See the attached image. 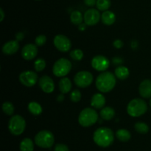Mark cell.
I'll list each match as a JSON object with an SVG mask.
<instances>
[{"label":"cell","instance_id":"cell-35","mask_svg":"<svg viewBox=\"0 0 151 151\" xmlns=\"http://www.w3.org/2000/svg\"><path fill=\"white\" fill-rule=\"evenodd\" d=\"M97 0H83L84 4L88 7H93L94 4H96Z\"/></svg>","mask_w":151,"mask_h":151},{"label":"cell","instance_id":"cell-16","mask_svg":"<svg viewBox=\"0 0 151 151\" xmlns=\"http://www.w3.org/2000/svg\"><path fill=\"white\" fill-rule=\"evenodd\" d=\"M139 94L142 97L147 98L151 97V80L145 79L140 83L139 87Z\"/></svg>","mask_w":151,"mask_h":151},{"label":"cell","instance_id":"cell-6","mask_svg":"<svg viewBox=\"0 0 151 151\" xmlns=\"http://www.w3.org/2000/svg\"><path fill=\"white\" fill-rule=\"evenodd\" d=\"M36 145L42 148H50L55 142L54 135L49 130H41L35 136Z\"/></svg>","mask_w":151,"mask_h":151},{"label":"cell","instance_id":"cell-23","mask_svg":"<svg viewBox=\"0 0 151 151\" xmlns=\"http://www.w3.org/2000/svg\"><path fill=\"white\" fill-rule=\"evenodd\" d=\"M34 144L33 142L29 138H25L20 143L21 151H33Z\"/></svg>","mask_w":151,"mask_h":151},{"label":"cell","instance_id":"cell-20","mask_svg":"<svg viewBox=\"0 0 151 151\" xmlns=\"http://www.w3.org/2000/svg\"><path fill=\"white\" fill-rule=\"evenodd\" d=\"M114 108L111 107H106L103 108L101 111H100V116H101V118L103 119L106 120V121L111 120L114 117Z\"/></svg>","mask_w":151,"mask_h":151},{"label":"cell","instance_id":"cell-32","mask_svg":"<svg viewBox=\"0 0 151 151\" xmlns=\"http://www.w3.org/2000/svg\"><path fill=\"white\" fill-rule=\"evenodd\" d=\"M46 41H47V37L44 35L38 36L35 39V44L38 46V47H41V46L44 45L46 43Z\"/></svg>","mask_w":151,"mask_h":151},{"label":"cell","instance_id":"cell-8","mask_svg":"<svg viewBox=\"0 0 151 151\" xmlns=\"http://www.w3.org/2000/svg\"><path fill=\"white\" fill-rule=\"evenodd\" d=\"M93 76L88 71H80L74 78V81L78 87L85 88L89 86L93 81Z\"/></svg>","mask_w":151,"mask_h":151},{"label":"cell","instance_id":"cell-31","mask_svg":"<svg viewBox=\"0 0 151 151\" xmlns=\"http://www.w3.org/2000/svg\"><path fill=\"white\" fill-rule=\"evenodd\" d=\"M70 99L73 102H78L81 99V93L79 90L75 89L71 93Z\"/></svg>","mask_w":151,"mask_h":151},{"label":"cell","instance_id":"cell-9","mask_svg":"<svg viewBox=\"0 0 151 151\" xmlns=\"http://www.w3.org/2000/svg\"><path fill=\"white\" fill-rule=\"evenodd\" d=\"M54 45L55 46L56 48L60 52L66 53L70 50L71 47H72V43H71L70 39L67 36L62 34H59L55 36L54 40Z\"/></svg>","mask_w":151,"mask_h":151},{"label":"cell","instance_id":"cell-22","mask_svg":"<svg viewBox=\"0 0 151 151\" xmlns=\"http://www.w3.org/2000/svg\"><path fill=\"white\" fill-rule=\"evenodd\" d=\"M116 136L120 142H126L130 140L131 135V133L126 129H119L116 131Z\"/></svg>","mask_w":151,"mask_h":151},{"label":"cell","instance_id":"cell-17","mask_svg":"<svg viewBox=\"0 0 151 151\" xmlns=\"http://www.w3.org/2000/svg\"><path fill=\"white\" fill-rule=\"evenodd\" d=\"M106 105V98L101 93H96L91 99V105L96 109L103 108Z\"/></svg>","mask_w":151,"mask_h":151},{"label":"cell","instance_id":"cell-37","mask_svg":"<svg viewBox=\"0 0 151 151\" xmlns=\"http://www.w3.org/2000/svg\"><path fill=\"white\" fill-rule=\"evenodd\" d=\"M122 59H120V58H118V57H114L113 59V62L115 64V65H119V64H122Z\"/></svg>","mask_w":151,"mask_h":151},{"label":"cell","instance_id":"cell-12","mask_svg":"<svg viewBox=\"0 0 151 151\" xmlns=\"http://www.w3.org/2000/svg\"><path fill=\"white\" fill-rule=\"evenodd\" d=\"M110 62L103 56H96L91 60V66L97 71H105L109 68Z\"/></svg>","mask_w":151,"mask_h":151},{"label":"cell","instance_id":"cell-11","mask_svg":"<svg viewBox=\"0 0 151 151\" xmlns=\"http://www.w3.org/2000/svg\"><path fill=\"white\" fill-rule=\"evenodd\" d=\"M100 18L101 16H100L99 10L94 8L88 9V10L86 11L83 16L85 24H86L88 26H93V25H97L100 22Z\"/></svg>","mask_w":151,"mask_h":151},{"label":"cell","instance_id":"cell-30","mask_svg":"<svg viewBox=\"0 0 151 151\" xmlns=\"http://www.w3.org/2000/svg\"><path fill=\"white\" fill-rule=\"evenodd\" d=\"M70 56L75 61H80L83 58V53L80 49H75L70 52Z\"/></svg>","mask_w":151,"mask_h":151},{"label":"cell","instance_id":"cell-18","mask_svg":"<svg viewBox=\"0 0 151 151\" xmlns=\"http://www.w3.org/2000/svg\"><path fill=\"white\" fill-rule=\"evenodd\" d=\"M72 88V82L70 79L66 77H63L59 81V90L62 94L68 93Z\"/></svg>","mask_w":151,"mask_h":151},{"label":"cell","instance_id":"cell-10","mask_svg":"<svg viewBox=\"0 0 151 151\" xmlns=\"http://www.w3.org/2000/svg\"><path fill=\"white\" fill-rule=\"evenodd\" d=\"M19 81L26 87H32L38 81V75L34 71H24L19 75Z\"/></svg>","mask_w":151,"mask_h":151},{"label":"cell","instance_id":"cell-29","mask_svg":"<svg viewBox=\"0 0 151 151\" xmlns=\"http://www.w3.org/2000/svg\"><path fill=\"white\" fill-rule=\"evenodd\" d=\"M46 68V62L44 59H36L34 62V68L38 72H41V71L44 70V68Z\"/></svg>","mask_w":151,"mask_h":151},{"label":"cell","instance_id":"cell-3","mask_svg":"<svg viewBox=\"0 0 151 151\" xmlns=\"http://www.w3.org/2000/svg\"><path fill=\"white\" fill-rule=\"evenodd\" d=\"M147 110V105L145 101L142 99H134L128 103L127 112L132 117L142 115Z\"/></svg>","mask_w":151,"mask_h":151},{"label":"cell","instance_id":"cell-33","mask_svg":"<svg viewBox=\"0 0 151 151\" xmlns=\"http://www.w3.org/2000/svg\"><path fill=\"white\" fill-rule=\"evenodd\" d=\"M54 151H69V148L64 144H58L55 147Z\"/></svg>","mask_w":151,"mask_h":151},{"label":"cell","instance_id":"cell-41","mask_svg":"<svg viewBox=\"0 0 151 151\" xmlns=\"http://www.w3.org/2000/svg\"><path fill=\"white\" fill-rule=\"evenodd\" d=\"M149 103H150V107H151V99H150V102H149Z\"/></svg>","mask_w":151,"mask_h":151},{"label":"cell","instance_id":"cell-34","mask_svg":"<svg viewBox=\"0 0 151 151\" xmlns=\"http://www.w3.org/2000/svg\"><path fill=\"white\" fill-rule=\"evenodd\" d=\"M123 44L124 43L122 42V40L120 39H116L113 43V45L114 46V47H116V48L117 49L122 48V47H123Z\"/></svg>","mask_w":151,"mask_h":151},{"label":"cell","instance_id":"cell-24","mask_svg":"<svg viewBox=\"0 0 151 151\" xmlns=\"http://www.w3.org/2000/svg\"><path fill=\"white\" fill-rule=\"evenodd\" d=\"M28 110L34 115H40L43 110L42 107L41 106V105L35 102H29V105H28Z\"/></svg>","mask_w":151,"mask_h":151},{"label":"cell","instance_id":"cell-15","mask_svg":"<svg viewBox=\"0 0 151 151\" xmlns=\"http://www.w3.org/2000/svg\"><path fill=\"white\" fill-rule=\"evenodd\" d=\"M19 48V41L17 40H10L2 46V52L6 55H13L18 51Z\"/></svg>","mask_w":151,"mask_h":151},{"label":"cell","instance_id":"cell-25","mask_svg":"<svg viewBox=\"0 0 151 151\" xmlns=\"http://www.w3.org/2000/svg\"><path fill=\"white\" fill-rule=\"evenodd\" d=\"M83 19H84L83 18L82 13L80 11H78V10H75V11H73L71 13L70 20L74 25H80L81 24H82Z\"/></svg>","mask_w":151,"mask_h":151},{"label":"cell","instance_id":"cell-28","mask_svg":"<svg viewBox=\"0 0 151 151\" xmlns=\"http://www.w3.org/2000/svg\"><path fill=\"white\" fill-rule=\"evenodd\" d=\"M1 107H2L3 112H4L6 115H13V113H14V106H13V105L11 102H4Z\"/></svg>","mask_w":151,"mask_h":151},{"label":"cell","instance_id":"cell-7","mask_svg":"<svg viewBox=\"0 0 151 151\" xmlns=\"http://www.w3.org/2000/svg\"><path fill=\"white\" fill-rule=\"evenodd\" d=\"M72 69L70 61L65 58L59 59L55 62L52 68V72L55 76L64 77L67 75Z\"/></svg>","mask_w":151,"mask_h":151},{"label":"cell","instance_id":"cell-13","mask_svg":"<svg viewBox=\"0 0 151 151\" xmlns=\"http://www.w3.org/2000/svg\"><path fill=\"white\" fill-rule=\"evenodd\" d=\"M39 86L41 90L46 93H51L55 90V84L52 78L47 75L43 76L40 78Z\"/></svg>","mask_w":151,"mask_h":151},{"label":"cell","instance_id":"cell-4","mask_svg":"<svg viewBox=\"0 0 151 151\" xmlns=\"http://www.w3.org/2000/svg\"><path fill=\"white\" fill-rule=\"evenodd\" d=\"M98 120V114L94 109L86 107L83 110L78 117L80 124L84 127H91Z\"/></svg>","mask_w":151,"mask_h":151},{"label":"cell","instance_id":"cell-1","mask_svg":"<svg viewBox=\"0 0 151 151\" xmlns=\"http://www.w3.org/2000/svg\"><path fill=\"white\" fill-rule=\"evenodd\" d=\"M93 139L98 146L107 147L113 143L114 135L113 131L109 127H100L94 131Z\"/></svg>","mask_w":151,"mask_h":151},{"label":"cell","instance_id":"cell-19","mask_svg":"<svg viewBox=\"0 0 151 151\" xmlns=\"http://www.w3.org/2000/svg\"><path fill=\"white\" fill-rule=\"evenodd\" d=\"M101 20L103 23L106 25H113L116 20V16L114 13L109 10H106L101 15Z\"/></svg>","mask_w":151,"mask_h":151},{"label":"cell","instance_id":"cell-39","mask_svg":"<svg viewBox=\"0 0 151 151\" xmlns=\"http://www.w3.org/2000/svg\"><path fill=\"white\" fill-rule=\"evenodd\" d=\"M0 13H1V19H0V21L2 22L3 19H4V10H3L1 8L0 9Z\"/></svg>","mask_w":151,"mask_h":151},{"label":"cell","instance_id":"cell-38","mask_svg":"<svg viewBox=\"0 0 151 151\" xmlns=\"http://www.w3.org/2000/svg\"><path fill=\"white\" fill-rule=\"evenodd\" d=\"M86 25H87L86 24H81L79 25V30H84L86 29Z\"/></svg>","mask_w":151,"mask_h":151},{"label":"cell","instance_id":"cell-26","mask_svg":"<svg viewBox=\"0 0 151 151\" xmlns=\"http://www.w3.org/2000/svg\"><path fill=\"white\" fill-rule=\"evenodd\" d=\"M96 5L99 10L106 11L111 5V0H97Z\"/></svg>","mask_w":151,"mask_h":151},{"label":"cell","instance_id":"cell-40","mask_svg":"<svg viewBox=\"0 0 151 151\" xmlns=\"http://www.w3.org/2000/svg\"><path fill=\"white\" fill-rule=\"evenodd\" d=\"M63 95H60V96H58V101H59V102H61V101H63Z\"/></svg>","mask_w":151,"mask_h":151},{"label":"cell","instance_id":"cell-36","mask_svg":"<svg viewBox=\"0 0 151 151\" xmlns=\"http://www.w3.org/2000/svg\"><path fill=\"white\" fill-rule=\"evenodd\" d=\"M24 35L23 33L22 32H19L16 34V40H17L18 41H22L24 38Z\"/></svg>","mask_w":151,"mask_h":151},{"label":"cell","instance_id":"cell-21","mask_svg":"<svg viewBox=\"0 0 151 151\" xmlns=\"http://www.w3.org/2000/svg\"><path fill=\"white\" fill-rule=\"evenodd\" d=\"M129 70L125 66H119L115 70V76L121 80L126 79L129 76Z\"/></svg>","mask_w":151,"mask_h":151},{"label":"cell","instance_id":"cell-14","mask_svg":"<svg viewBox=\"0 0 151 151\" xmlns=\"http://www.w3.org/2000/svg\"><path fill=\"white\" fill-rule=\"evenodd\" d=\"M38 54V47L36 44H27L22 48V56L25 60H32Z\"/></svg>","mask_w":151,"mask_h":151},{"label":"cell","instance_id":"cell-27","mask_svg":"<svg viewBox=\"0 0 151 151\" xmlns=\"http://www.w3.org/2000/svg\"><path fill=\"white\" fill-rule=\"evenodd\" d=\"M134 128H135L136 131L142 133V134H145L149 131L148 125L145 122H141V121L136 123L134 125Z\"/></svg>","mask_w":151,"mask_h":151},{"label":"cell","instance_id":"cell-42","mask_svg":"<svg viewBox=\"0 0 151 151\" xmlns=\"http://www.w3.org/2000/svg\"><path fill=\"white\" fill-rule=\"evenodd\" d=\"M37 1H39V0H37Z\"/></svg>","mask_w":151,"mask_h":151},{"label":"cell","instance_id":"cell-5","mask_svg":"<svg viewBox=\"0 0 151 151\" xmlns=\"http://www.w3.org/2000/svg\"><path fill=\"white\" fill-rule=\"evenodd\" d=\"M26 127V121L20 115H16L10 118L8 129L10 133L14 136H19L24 133Z\"/></svg>","mask_w":151,"mask_h":151},{"label":"cell","instance_id":"cell-2","mask_svg":"<svg viewBox=\"0 0 151 151\" xmlns=\"http://www.w3.org/2000/svg\"><path fill=\"white\" fill-rule=\"evenodd\" d=\"M96 87L102 93H108L113 90L116 84V77L112 73L103 72L96 78Z\"/></svg>","mask_w":151,"mask_h":151}]
</instances>
